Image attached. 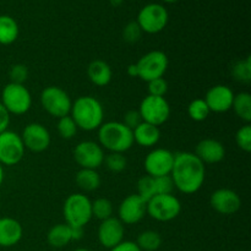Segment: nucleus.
I'll return each mask as SVG.
<instances>
[{
  "instance_id": "1",
  "label": "nucleus",
  "mask_w": 251,
  "mask_h": 251,
  "mask_svg": "<svg viewBox=\"0 0 251 251\" xmlns=\"http://www.w3.org/2000/svg\"><path fill=\"white\" fill-rule=\"evenodd\" d=\"M174 188L183 194H195L202 188L206 176L205 163L195 153L179 152L174 154L171 172Z\"/></svg>"
},
{
  "instance_id": "2",
  "label": "nucleus",
  "mask_w": 251,
  "mask_h": 251,
  "mask_svg": "<svg viewBox=\"0 0 251 251\" xmlns=\"http://www.w3.org/2000/svg\"><path fill=\"white\" fill-rule=\"evenodd\" d=\"M71 115L78 129L93 131L100 129L104 119V109L97 98L92 96L78 97L71 105Z\"/></svg>"
},
{
  "instance_id": "3",
  "label": "nucleus",
  "mask_w": 251,
  "mask_h": 251,
  "mask_svg": "<svg viewBox=\"0 0 251 251\" xmlns=\"http://www.w3.org/2000/svg\"><path fill=\"white\" fill-rule=\"evenodd\" d=\"M98 140L102 149L124 153L134 146V134L122 122L103 123L98 129Z\"/></svg>"
},
{
  "instance_id": "4",
  "label": "nucleus",
  "mask_w": 251,
  "mask_h": 251,
  "mask_svg": "<svg viewBox=\"0 0 251 251\" xmlns=\"http://www.w3.org/2000/svg\"><path fill=\"white\" fill-rule=\"evenodd\" d=\"M63 213L66 225L83 228L92 220V201L85 194H71L64 202Z\"/></svg>"
},
{
  "instance_id": "5",
  "label": "nucleus",
  "mask_w": 251,
  "mask_h": 251,
  "mask_svg": "<svg viewBox=\"0 0 251 251\" xmlns=\"http://www.w3.org/2000/svg\"><path fill=\"white\" fill-rule=\"evenodd\" d=\"M147 215L159 222H169L178 217L181 212V203L172 194L154 195L147 201Z\"/></svg>"
},
{
  "instance_id": "6",
  "label": "nucleus",
  "mask_w": 251,
  "mask_h": 251,
  "mask_svg": "<svg viewBox=\"0 0 251 251\" xmlns=\"http://www.w3.org/2000/svg\"><path fill=\"white\" fill-rule=\"evenodd\" d=\"M0 103L10 114L22 115L31 109L32 96L25 85L10 82L2 88Z\"/></svg>"
},
{
  "instance_id": "7",
  "label": "nucleus",
  "mask_w": 251,
  "mask_h": 251,
  "mask_svg": "<svg viewBox=\"0 0 251 251\" xmlns=\"http://www.w3.org/2000/svg\"><path fill=\"white\" fill-rule=\"evenodd\" d=\"M41 104L49 115L60 119L70 114L73 102L70 96L63 88L58 86H49L42 91Z\"/></svg>"
},
{
  "instance_id": "8",
  "label": "nucleus",
  "mask_w": 251,
  "mask_h": 251,
  "mask_svg": "<svg viewBox=\"0 0 251 251\" xmlns=\"http://www.w3.org/2000/svg\"><path fill=\"white\" fill-rule=\"evenodd\" d=\"M137 77L150 82L156 78L163 77L168 69L169 60L162 50H152L139 59L136 64Z\"/></svg>"
},
{
  "instance_id": "9",
  "label": "nucleus",
  "mask_w": 251,
  "mask_h": 251,
  "mask_svg": "<svg viewBox=\"0 0 251 251\" xmlns=\"http://www.w3.org/2000/svg\"><path fill=\"white\" fill-rule=\"evenodd\" d=\"M168 10L161 4H147L137 14L136 22L139 24L142 32L154 34L159 33L166 28L168 24Z\"/></svg>"
},
{
  "instance_id": "10",
  "label": "nucleus",
  "mask_w": 251,
  "mask_h": 251,
  "mask_svg": "<svg viewBox=\"0 0 251 251\" xmlns=\"http://www.w3.org/2000/svg\"><path fill=\"white\" fill-rule=\"evenodd\" d=\"M139 112L142 122L161 126L171 117V105L164 97L149 95L140 103Z\"/></svg>"
},
{
  "instance_id": "11",
  "label": "nucleus",
  "mask_w": 251,
  "mask_h": 251,
  "mask_svg": "<svg viewBox=\"0 0 251 251\" xmlns=\"http://www.w3.org/2000/svg\"><path fill=\"white\" fill-rule=\"evenodd\" d=\"M25 146L21 136L11 130L0 134V164L16 166L25 156Z\"/></svg>"
},
{
  "instance_id": "12",
  "label": "nucleus",
  "mask_w": 251,
  "mask_h": 251,
  "mask_svg": "<svg viewBox=\"0 0 251 251\" xmlns=\"http://www.w3.org/2000/svg\"><path fill=\"white\" fill-rule=\"evenodd\" d=\"M104 151L95 141H82L74 150V159L83 169H97L104 162Z\"/></svg>"
},
{
  "instance_id": "13",
  "label": "nucleus",
  "mask_w": 251,
  "mask_h": 251,
  "mask_svg": "<svg viewBox=\"0 0 251 251\" xmlns=\"http://www.w3.org/2000/svg\"><path fill=\"white\" fill-rule=\"evenodd\" d=\"M174 163V154L167 149H154L146 156L144 162L147 176H171Z\"/></svg>"
},
{
  "instance_id": "14",
  "label": "nucleus",
  "mask_w": 251,
  "mask_h": 251,
  "mask_svg": "<svg viewBox=\"0 0 251 251\" xmlns=\"http://www.w3.org/2000/svg\"><path fill=\"white\" fill-rule=\"evenodd\" d=\"M25 149L32 152L46 151L50 145V134L48 129L39 123H31L24 129L21 135Z\"/></svg>"
},
{
  "instance_id": "15",
  "label": "nucleus",
  "mask_w": 251,
  "mask_h": 251,
  "mask_svg": "<svg viewBox=\"0 0 251 251\" xmlns=\"http://www.w3.org/2000/svg\"><path fill=\"white\" fill-rule=\"evenodd\" d=\"M146 201L137 194L126 196L118 208L119 220L123 225H136L146 216Z\"/></svg>"
},
{
  "instance_id": "16",
  "label": "nucleus",
  "mask_w": 251,
  "mask_h": 251,
  "mask_svg": "<svg viewBox=\"0 0 251 251\" xmlns=\"http://www.w3.org/2000/svg\"><path fill=\"white\" fill-rule=\"evenodd\" d=\"M125 228L119 218L110 217L100 222L98 227V240L100 245L107 249H112L124 240Z\"/></svg>"
},
{
  "instance_id": "17",
  "label": "nucleus",
  "mask_w": 251,
  "mask_h": 251,
  "mask_svg": "<svg viewBox=\"0 0 251 251\" xmlns=\"http://www.w3.org/2000/svg\"><path fill=\"white\" fill-rule=\"evenodd\" d=\"M210 203L216 212L221 215H234L242 206L240 196L230 189H218L211 195Z\"/></svg>"
},
{
  "instance_id": "18",
  "label": "nucleus",
  "mask_w": 251,
  "mask_h": 251,
  "mask_svg": "<svg viewBox=\"0 0 251 251\" xmlns=\"http://www.w3.org/2000/svg\"><path fill=\"white\" fill-rule=\"evenodd\" d=\"M234 92L232 88L226 85H216L207 91L205 97L206 104L210 108V112L226 113L232 109Z\"/></svg>"
},
{
  "instance_id": "19",
  "label": "nucleus",
  "mask_w": 251,
  "mask_h": 251,
  "mask_svg": "<svg viewBox=\"0 0 251 251\" xmlns=\"http://www.w3.org/2000/svg\"><path fill=\"white\" fill-rule=\"evenodd\" d=\"M195 154L202 161V163L215 164L223 161L226 156V149L222 142L215 139H203L198 144Z\"/></svg>"
},
{
  "instance_id": "20",
  "label": "nucleus",
  "mask_w": 251,
  "mask_h": 251,
  "mask_svg": "<svg viewBox=\"0 0 251 251\" xmlns=\"http://www.w3.org/2000/svg\"><path fill=\"white\" fill-rule=\"evenodd\" d=\"M24 229L19 221L11 217L0 218V247L10 248L19 244Z\"/></svg>"
},
{
  "instance_id": "21",
  "label": "nucleus",
  "mask_w": 251,
  "mask_h": 251,
  "mask_svg": "<svg viewBox=\"0 0 251 251\" xmlns=\"http://www.w3.org/2000/svg\"><path fill=\"white\" fill-rule=\"evenodd\" d=\"M132 134H134V141L142 147H153L161 139L159 127L145 122L132 130Z\"/></svg>"
},
{
  "instance_id": "22",
  "label": "nucleus",
  "mask_w": 251,
  "mask_h": 251,
  "mask_svg": "<svg viewBox=\"0 0 251 251\" xmlns=\"http://www.w3.org/2000/svg\"><path fill=\"white\" fill-rule=\"evenodd\" d=\"M87 75L91 82L100 87H104L112 81L113 71L109 64L105 63L104 60H93L91 61L87 68Z\"/></svg>"
},
{
  "instance_id": "23",
  "label": "nucleus",
  "mask_w": 251,
  "mask_h": 251,
  "mask_svg": "<svg viewBox=\"0 0 251 251\" xmlns=\"http://www.w3.org/2000/svg\"><path fill=\"white\" fill-rule=\"evenodd\" d=\"M19 25L14 17L9 15H0V44H12L19 37Z\"/></svg>"
},
{
  "instance_id": "24",
  "label": "nucleus",
  "mask_w": 251,
  "mask_h": 251,
  "mask_svg": "<svg viewBox=\"0 0 251 251\" xmlns=\"http://www.w3.org/2000/svg\"><path fill=\"white\" fill-rule=\"evenodd\" d=\"M47 240L50 247L60 249V248L66 247L71 239V228L68 225H56L49 229L47 234Z\"/></svg>"
},
{
  "instance_id": "25",
  "label": "nucleus",
  "mask_w": 251,
  "mask_h": 251,
  "mask_svg": "<svg viewBox=\"0 0 251 251\" xmlns=\"http://www.w3.org/2000/svg\"><path fill=\"white\" fill-rule=\"evenodd\" d=\"M75 181L78 188L83 191H95L100 186V176L96 169H83L76 173Z\"/></svg>"
},
{
  "instance_id": "26",
  "label": "nucleus",
  "mask_w": 251,
  "mask_h": 251,
  "mask_svg": "<svg viewBox=\"0 0 251 251\" xmlns=\"http://www.w3.org/2000/svg\"><path fill=\"white\" fill-rule=\"evenodd\" d=\"M232 108L240 119L244 120L245 123L251 122V95L249 92H240L234 95Z\"/></svg>"
},
{
  "instance_id": "27",
  "label": "nucleus",
  "mask_w": 251,
  "mask_h": 251,
  "mask_svg": "<svg viewBox=\"0 0 251 251\" xmlns=\"http://www.w3.org/2000/svg\"><path fill=\"white\" fill-rule=\"evenodd\" d=\"M136 244L141 251H156L162 245V237L154 230H145L139 234Z\"/></svg>"
},
{
  "instance_id": "28",
  "label": "nucleus",
  "mask_w": 251,
  "mask_h": 251,
  "mask_svg": "<svg viewBox=\"0 0 251 251\" xmlns=\"http://www.w3.org/2000/svg\"><path fill=\"white\" fill-rule=\"evenodd\" d=\"M232 75L237 81L243 83H249L251 81V58L242 59L233 64Z\"/></svg>"
},
{
  "instance_id": "29",
  "label": "nucleus",
  "mask_w": 251,
  "mask_h": 251,
  "mask_svg": "<svg viewBox=\"0 0 251 251\" xmlns=\"http://www.w3.org/2000/svg\"><path fill=\"white\" fill-rule=\"evenodd\" d=\"M210 113V108L202 98H196L191 100L188 107V114L194 122H203L207 119Z\"/></svg>"
},
{
  "instance_id": "30",
  "label": "nucleus",
  "mask_w": 251,
  "mask_h": 251,
  "mask_svg": "<svg viewBox=\"0 0 251 251\" xmlns=\"http://www.w3.org/2000/svg\"><path fill=\"white\" fill-rule=\"evenodd\" d=\"M92 217L104 221L113 217V203L105 198L96 199L92 202Z\"/></svg>"
},
{
  "instance_id": "31",
  "label": "nucleus",
  "mask_w": 251,
  "mask_h": 251,
  "mask_svg": "<svg viewBox=\"0 0 251 251\" xmlns=\"http://www.w3.org/2000/svg\"><path fill=\"white\" fill-rule=\"evenodd\" d=\"M137 195L144 199L146 202L156 195L153 176H144L139 179V181H137Z\"/></svg>"
},
{
  "instance_id": "32",
  "label": "nucleus",
  "mask_w": 251,
  "mask_h": 251,
  "mask_svg": "<svg viewBox=\"0 0 251 251\" xmlns=\"http://www.w3.org/2000/svg\"><path fill=\"white\" fill-rule=\"evenodd\" d=\"M105 167L113 173H120L126 168L127 161L125 158L124 153H118V152H110L109 154L104 157Z\"/></svg>"
},
{
  "instance_id": "33",
  "label": "nucleus",
  "mask_w": 251,
  "mask_h": 251,
  "mask_svg": "<svg viewBox=\"0 0 251 251\" xmlns=\"http://www.w3.org/2000/svg\"><path fill=\"white\" fill-rule=\"evenodd\" d=\"M58 132L60 135V137L65 140H70L73 139L74 136L77 132V125L75 124L73 118L70 115H66V117H63L59 119L58 122Z\"/></svg>"
},
{
  "instance_id": "34",
  "label": "nucleus",
  "mask_w": 251,
  "mask_h": 251,
  "mask_svg": "<svg viewBox=\"0 0 251 251\" xmlns=\"http://www.w3.org/2000/svg\"><path fill=\"white\" fill-rule=\"evenodd\" d=\"M235 142L244 152H251V126L249 124L240 127L235 134Z\"/></svg>"
},
{
  "instance_id": "35",
  "label": "nucleus",
  "mask_w": 251,
  "mask_h": 251,
  "mask_svg": "<svg viewBox=\"0 0 251 251\" xmlns=\"http://www.w3.org/2000/svg\"><path fill=\"white\" fill-rule=\"evenodd\" d=\"M142 36V29L136 21H131L123 29V38L127 43H136Z\"/></svg>"
},
{
  "instance_id": "36",
  "label": "nucleus",
  "mask_w": 251,
  "mask_h": 251,
  "mask_svg": "<svg viewBox=\"0 0 251 251\" xmlns=\"http://www.w3.org/2000/svg\"><path fill=\"white\" fill-rule=\"evenodd\" d=\"M10 80L12 83H19V85H24L25 81L28 77V69L24 64H15L11 66L9 71Z\"/></svg>"
},
{
  "instance_id": "37",
  "label": "nucleus",
  "mask_w": 251,
  "mask_h": 251,
  "mask_svg": "<svg viewBox=\"0 0 251 251\" xmlns=\"http://www.w3.org/2000/svg\"><path fill=\"white\" fill-rule=\"evenodd\" d=\"M147 88H149V95L156 96V97H164L168 92V82L163 77L156 78L150 82H147Z\"/></svg>"
},
{
  "instance_id": "38",
  "label": "nucleus",
  "mask_w": 251,
  "mask_h": 251,
  "mask_svg": "<svg viewBox=\"0 0 251 251\" xmlns=\"http://www.w3.org/2000/svg\"><path fill=\"white\" fill-rule=\"evenodd\" d=\"M154 189H156V195L162 194H172L174 189L173 180L171 176H163L154 178Z\"/></svg>"
},
{
  "instance_id": "39",
  "label": "nucleus",
  "mask_w": 251,
  "mask_h": 251,
  "mask_svg": "<svg viewBox=\"0 0 251 251\" xmlns=\"http://www.w3.org/2000/svg\"><path fill=\"white\" fill-rule=\"evenodd\" d=\"M141 123L142 118L139 110H129V112H126V114L124 115V122H123V124L126 125L129 129L134 130L136 129Z\"/></svg>"
},
{
  "instance_id": "40",
  "label": "nucleus",
  "mask_w": 251,
  "mask_h": 251,
  "mask_svg": "<svg viewBox=\"0 0 251 251\" xmlns=\"http://www.w3.org/2000/svg\"><path fill=\"white\" fill-rule=\"evenodd\" d=\"M10 125V113L7 112L6 108L0 103V134L6 131Z\"/></svg>"
},
{
  "instance_id": "41",
  "label": "nucleus",
  "mask_w": 251,
  "mask_h": 251,
  "mask_svg": "<svg viewBox=\"0 0 251 251\" xmlns=\"http://www.w3.org/2000/svg\"><path fill=\"white\" fill-rule=\"evenodd\" d=\"M110 251H141L140 248L137 247L136 243L130 242V240H123L122 243H119L118 245H115L114 248H112Z\"/></svg>"
},
{
  "instance_id": "42",
  "label": "nucleus",
  "mask_w": 251,
  "mask_h": 251,
  "mask_svg": "<svg viewBox=\"0 0 251 251\" xmlns=\"http://www.w3.org/2000/svg\"><path fill=\"white\" fill-rule=\"evenodd\" d=\"M71 228V239L73 240H80L83 237V228L78 227H70Z\"/></svg>"
},
{
  "instance_id": "43",
  "label": "nucleus",
  "mask_w": 251,
  "mask_h": 251,
  "mask_svg": "<svg viewBox=\"0 0 251 251\" xmlns=\"http://www.w3.org/2000/svg\"><path fill=\"white\" fill-rule=\"evenodd\" d=\"M127 75H129L130 77H137V68L135 64H130V65L127 66Z\"/></svg>"
},
{
  "instance_id": "44",
  "label": "nucleus",
  "mask_w": 251,
  "mask_h": 251,
  "mask_svg": "<svg viewBox=\"0 0 251 251\" xmlns=\"http://www.w3.org/2000/svg\"><path fill=\"white\" fill-rule=\"evenodd\" d=\"M109 2L112 4V6L118 7V6H120L123 2H124V0H109Z\"/></svg>"
},
{
  "instance_id": "45",
  "label": "nucleus",
  "mask_w": 251,
  "mask_h": 251,
  "mask_svg": "<svg viewBox=\"0 0 251 251\" xmlns=\"http://www.w3.org/2000/svg\"><path fill=\"white\" fill-rule=\"evenodd\" d=\"M2 181H4V168H2V166L0 164V186H1Z\"/></svg>"
},
{
  "instance_id": "46",
  "label": "nucleus",
  "mask_w": 251,
  "mask_h": 251,
  "mask_svg": "<svg viewBox=\"0 0 251 251\" xmlns=\"http://www.w3.org/2000/svg\"><path fill=\"white\" fill-rule=\"evenodd\" d=\"M162 1L168 2V4H173V2H176V1H178V0H162Z\"/></svg>"
},
{
  "instance_id": "47",
  "label": "nucleus",
  "mask_w": 251,
  "mask_h": 251,
  "mask_svg": "<svg viewBox=\"0 0 251 251\" xmlns=\"http://www.w3.org/2000/svg\"><path fill=\"white\" fill-rule=\"evenodd\" d=\"M74 251H90L88 249H85V248H78V249L74 250Z\"/></svg>"
}]
</instances>
